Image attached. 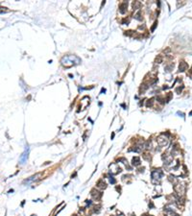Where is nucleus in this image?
<instances>
[{"label": "nucleus", "mask_w": 192, "mask_h": 216, "mask_svg": "<svg viewBox=\"0 0 192 216\" xmlns=\"http://www.w3.org/2000/svg\"><path fill=\"white\" fill-rule=\"evenodd\" d=\"M161 173L160 172H158V171H154L153 173H152V178L153 179H160V177H161Z\"/></svg>", "instance_id": "7ed1b4c3"}, {"label": "nucleus", "mask_w": 192, "mask_h": 216, "mask_svg": "<svg viewBox=\"0 0 192 216\" xmlns=\"http://www.w3.org/2000/svg\"><path fill=\"white\" fill-rule=\"evenodd\" d=\"M98 186L101 187V188H105V187H106V183H105V182L103 183L102 181H100V182H98Z\"/></svg>", "instance_id": "0eeeda50"}, {"label": "nucleus", "mask_w": 192, "mask_h": 216, "mask_svg": "<svg viewBox=\"0 0 192 216\" xmlns=\"http://www.w3.org/2000/svg\"><path fill=\"white\" fill-rule=\"evenodd\" d=\"M158 144H159V145L160 146H164V145H166V144H167V139L166 138H158Z\"/></svg>", "instance_id": "20e7f679"}, {"label": "nucleus", "mask_w": 192, "mask_h": 216, "mask_svg": "<svg viewBox=\"0 0 192 216\" xmlns=\"http://www.w3.org/2000/svg\"><path fill=\"white\" fill-rule=\"evenodd\" d=\"M133 164H134V165H139V164H140V159H139V158H137V157L134 158H133Z\"/></svg>", "instance_id": "39448f33"}, {"label": "nucleus", "mask_w": 192, "mask_h": 216, "mask_svg": "<svg viewBox=\"0 0 192 216\" xmlns=\"http://www.w3.org/2000/svg\"><path fill=\"white\" fill-rule=\"evenodd\" d=\"M80 62H81V60L74 55L66 56L62 60V64L65 67H69V66L74 65V64H79Z\"/></svg>", "instance_id": "f257e3e1"}, {"label": "nucleus", "mask_w": 192, "mask_h": 216, "mask_svg": "<svg viewBox=\"0 0 192 216\" xmlns=\"http://www.w3.org/2000/svg\"><path fill=\"white\" fill-rule=\"evenodd\" d=\"M39 176V174H37V175H35V176H32L30 179H28V180H26L24 182H33L34 180H36L37 179V177H38Z\"/></svg>", "instance_id": "423d86ee"}, {"label": "nucleus", "mask_w": 192, "mask_h": 216, "mask_svg": "<svg viewBox=\"0 0 192 216\" xmlns=\"http://www.w3.org/2000/svg\"><path fill=\"white\" fill-rule=\"evenodd\" d=\"M110 181V182H111V183H115V180H114L113 178H111Z\"/></svg>", "instance_id": "1a4fd4ad"}, {"label": "nucleus", "mask_w": 192, "mask_h": 216, "mask_svg": "<svg viewBox=\"0 0 192 216\" xmlns=\"http://www.w3.org/2000/svg\"><path fill=\"white\" fill-rule=\"evenodd\" d=\"M182 65L180 66V69H181V71H183V69H184V67L186 66V64H185L184 62H182Z\"/></svg>", "instance_id": "6e6552de"}, {"label": "nucleus", "mask_w": 192, "mask_h": 216, "mask_svg": "<svg viewBox=\"0 0 192 216\" xmlns=\"http://www.w3.org/2000/svg\"><path fill=\"white\" fill-rule=\"evenodd\" d=\"M28 153H29V151H28V149H27V151H25V152L23 153V155L21 156V158H20V162H21V163H24V161L27 159V158H28Z\"/></svg>", "instance_id": "f03ea898"}]
</instances>
